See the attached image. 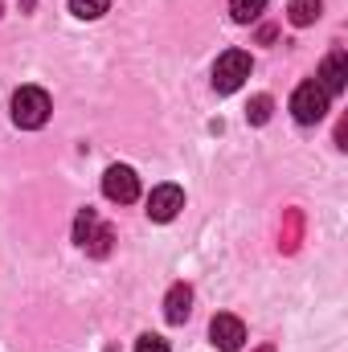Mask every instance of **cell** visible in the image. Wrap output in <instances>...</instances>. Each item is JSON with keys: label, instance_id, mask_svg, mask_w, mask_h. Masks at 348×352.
I'll use <instances>...</instances> for the list:
<instances>
[{"label": "cell", "instance_id": "obj_1", "mask_svg": "<svg viewBox=\"0 0 348 352\" xmlns=\"http://www.w3.org/2000/svg\"><path fill=\"white\" fill-rule=\"evenodd\" d=\"M50 111H54V102H50V94L41 87H21L12 94V123L25 127V131L45 127L50 123Z\"/></svg>", "mask_w": 348, "mask_h": 352}, {"label": "cell", "instance_id": "obj_2", "mask_svg": "<svg viewBox=\"0 0 348 352\" xmlns=\"http://www.w3.org/2000/svg\"><path fill=\"white\" fill-rule=\"evenodd\" d=\"M74 242L87 250L90 258H107V254H111V242H115V230L102 226L94 209H83V213L74 217Z\"/></svg>", "mask_w": 348, "mask_h": 352}, {"label": "cell", "instance_id": "obj_3", "mask_svg": "<svg viewBox=\"0 0 348 352\" xmlns=\"http://www.w3.org/2000/svg\"><path fill=\"white\" fill-rule=\"evenodd\" d=\"M246 78H250V54L246 50H226L217 58V66H213V90L217 94H234Z\"/></svg>", "mask_w": 348, "mask_h": 352}, {"label": "cell", "instance_id": "obj_4", "mask_svg": "<svg viewBox=\"0 0 348 352\" xmlns=\"http://www.w3.org/2000/svg\"><path fill=\"white\" fill-rule=\"evenodd\" d=\"M291 115H295V123H320L328 115V90L320 87L316 78L299 82L295 94H291Z\"/></svg>", "mask_w": 348, "mask_h": 352}, {"label": "cell", "instance_id": "obj_5", "mask_svg": "<svg viewBox=\"0 0 348 352\" xmlns=\"http://www.w3.org/2000/svg\"><path fill=\"white\" fill-rule=\"evenodd\" d=\"M102 192H107V201H115V205H131V201L140 197V176L131 173L127 164H111V168L102 173Z\"/></svg>", "mask_w": 348, "mask_h": 352}, {"label": "cell", "instance_id": "obj_6", "mask_svg": "<svg viewBox=\"0 0 348 352\" xmlns=\"http://www.w3.org/2000/svg\"><path fill=\"white\" fill-rule=\"evenodd\" d=\"M209 340L217 344L221 352H238L242 349V340H246V324L238 320V316H213V324H209Z\"/></svg>", "mask_w": 348, "mask_h": 352}, {"label": "cell", "instance_id": "obj_7", "mask_svg": "<svg viewBox=\"0 0 348 352\" xmlns=\"http://www.w3.org/2000/svg\"><path fill=\"white\" fill-rule=\"evenodd\" d=\"M180 209H184V192L176 184H156L152 188V197H148V217L152 221H173Z\"/></svg>", "mask_w": 348, "mask_h": 352}, {"label": "cell", "instance_id": "obj_8", "mask_svg": "<svg viewBox=\"0 0 348 352\" xmlns=\"http://www.w3.org/2000/svg\"><path fill=\"white\" fill-rule=\"evenodd\" d=\"M316 82L328 90V98H332V94H345V87H348V54H345V50H332V54L324 58V66H320V78H316Z\"/></svg>", "mask_w": 348, "mask_h": 352}, {"label": "cell", "instance_id": "obj_9", "mask_svg": "<svg viewBox=\"0 0 348 352\" xmlns=\"http://www.w3.org/2000/svg\"><path fill=\"white\" fill-rule=\"evenodd\" d=\"M188 316H193V287L176 283L173 291H168V299H164V320L168 324H184Z\"/></svg>", "mask_w": 348, "mask_h": 352}, {"label": "cell", "instance_id": "obj_10", "mask_svg": "<svg viewBox=\"0 0 348 352\" xmlns=\"http://www.w3.org/2000/svg\"><path fill=\"white\" fill-rule=\"evenodd\" d=\"M320 12H324V4H320V0H291V4H287V16H291V25H295V29L316 25V21H320Z\"/></svg>", "mask_w": 348, "mask_h": 352}, {"label": "cell", "instance_id": "obj_11", "mask_svg": "<svg viewBox=\"0 0 348 352\" xmlns=\"http://www.w3.org/2000/svg\"><path fill=\"white\" fill-rule=\"evenodd\" d=\"M262 8H266V0H230V12H234V21H238V25L259 21Z\"/></svg>", "mask_w": 348, "mask_h": 352}, {"label": "cell", "instance_id": "obj_12", "mask_svg": "<svg viewBox=\"0 0 348 352\" xmlns=\"http://www.w3.org/2000/svg\"><path fill=\"white\" fill-rule=\"evenodd\" d=\"M107 8H111V0H70V12L78 21H98Z\"/></svg>", "mask_w": 348, "mask_h": 352}, {"label": "cell", "instance_id": "obj_13", "mask_svg": "<svg viewBox=\"0 0 348 352\" xmlns=\"http://www.w3.org/2000/svg\"><path fill=\"white\" fill-rule=\"evenodd\" d=\"M270 107H274L270 94H259V98L246 107V119H250V123H266V119H270Z\"/></svg>", "mask_w": 348, "mask_h": 352}, {"label": "cell", "instance_id": "obj_14", "mask_svg": "<svg viewBox=\"0 0 348 352\" xmlns=\"http://www.w3.org/2000/svg\"><path fill=\"white\" fill-rule=\"evenodd\" d=\"M135 352H173V349H168V340H164V336H152V332H148V336H140V340H135Z\"/></svg>", "mask_w": 348, "mask_h": 352}]
</instances>
